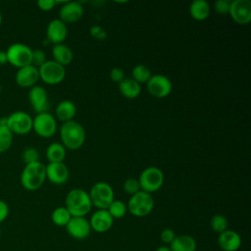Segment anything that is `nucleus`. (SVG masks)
Wrapping results in <instances>:
<instances>
[{
  "mask_svg": "<svg viewBox=\"0 0 251 251\" xmlns=\"http://www.w3.org/2000/svg\"><path fill=\"white\" fill-rule=\"evenodd\" d=\"M86 133L84 127L75 121L63 123L60 126L61 143L66 149L77 150L85 141Z\"/></svg>",
  "mask_w": 251,
  "mask_h": 251,
  "instance_id": "1",
  "label": "nucleus"
},
{
  "mask_svg": "<svg viewBox=\"0 0 251 251\" xmlns=\"http://www.w3.org/2000/svg\"><path fill=\"white\" fill-rule=\"evenodd\" d=\"M65 204L72 217H84L92 208L89 194L82 188L71 189L66 195Z\"/></svg>",
  "mask_w": 251,
  "mask_h": 251,
  "instance_id": "2",
  "label": "nucleus"
},
{
  "mask_svg": "<svg viewBox=\"0 0 251 251\" xmlns=\"http://www.w3.org/2000/svg\"><path fill=\"white\" fill-rule=\"evenodd\" d=\"M45 179V165L40 161L25 165L20 176L22 186L28 191L39 189L43 185Z\"/></svg>",
  "mask_w": 251,
  "mask_h": 251,
  "instance_id": "3",
  "label": "nucleus"
},
{
  "mask_svg": "<svg viewBox=\"0 0 251 251\" xmlns=\"http://www.w3.org/2000/svg\"><path fill=\"white\" fill-rule=\"evenodd\" d=\"M127 211L134 217L142 218L148 216L154 208V199L152 195L143 190H139L131 195L126 203Z\"/></svg>",
  "mask_w": 251,
  "mask_h": 251,
  "instance_id": "4",
  "label": "nucleus"
},
{
  "mask_svg": "<svg viewBox=\"0 0 251 251\" xmlns=\"http://www.w3.org/2000/svg\"><path fill=\"white\" fill-rule=\"evenodd\" d=\"M92 206L97 209L107 210L113 202L114 190L112 186L105 181H98L92 185L88 192Z\"/></svg>",
  "mask_w": 251,
  "mask_h": 251,
  "instance_id": "5",
  "label": "nucleus"
},
{
  "mask_svg": "<svg viewBox=\"0 0 251 251\" xmlns=\"http://www.w3.org/2000/svg\"><path fill=\"white\" fill-rule=\"evenodd\" d=\"M164 174L161 169L151 166L144 169L139 175L138 182L140 185V190L148 193L158 191L164 184Z\"/></svg>",
  "mask_w": 251,
  "mask_h": 251,
  "instance_id": "6",
  "label": "nucleus"
},
{
  "mask_svg": "<svg viewBox=\"0 0 251 251\" xmlns=\"http://www.w3.org/2000/svg\"><path fill=\"white\" fill-rule=\"evenodd\" d=\"M6 53L8 56V63L18 69L31 64L32 49L25 43L16 42L11 44L7 48Z\"/></svg>",
  "mask_w": 251,
  "mask_h": 251,
  "instance_id": "7",
  "label": "nucleus"
},
{
  "mask_svg": "<svg viewBox=\"0 0 251 251\" xmlns=\"http://www.w3.org/2000/svg\"><path fill=\"white\" fill-rule=\"evenodd\" d=\"M7 126L13 134H27L32 130V117L25 111H15L7 116Z\"/></svg>",
  "mask_w": 251,
  "mask_h": 251,
  "instance_id": "8",
  "label": "nucleus"
},
{
  "mask_svg": "<svg viewBox=\"0 0 251 251\" xmlns=\"http://www.w3.org/2000/svg\"><path fill=\"white\" fill-rule=\"evenodd\" d=\"M39 79L44 83L54 85L62 82L66 76V69L53 60H47L38 68Z\"/></svg>",
  "mask_w": 251,
  "mask_h": 251,
  "instance_id": "9",
  "label": "nucleus"
},
{
  "mask_svg": "<svg viewBox=\"0 0 251 251\" xmlns=\"http://www.w3.org/2000/svg\"><path fill=\"white\" fill-rule=\"evenodd\" d=\"M32 129L43 138L52 137L57 130V122L55 117L49 112L36 114L32 118Z\"/></svg>",
  "mask_w": 251,
  "mask_h": 251,
  "instance_id": "10",
  "label": "nucleus"
},
{
  "mask_svg": "<svg viewBox=\"0 0 251 251\" xmlns=\"http://www.w3.org/2000/svg\"><path fill=\"white\" fill-rule=\"evenodd\" d=\"M146 88L152 96L165 98L172 92L173 83L171 79L164 75H153L146 82Z\"/></svg>",
  "mask_w": 251,
  "mask_h": 251,
  "instance_id": "11",
  "label": "nucleus"
},
{
  "mask_svg": "<svg viewBox=\"0 0 251 251\" xmlns=\"http://www.w3.org/2000/svg\"><path fill=\"white\" fill-rule=\"evenodd\" d=\"M28 101L30 103V106L34 110L36 114L48 112L50 107L49 97L47 90L40 85H34L29 88L28 94H27Z\"/></svg>",
  "mask_w": 251,
  "mask_h": 251,
  "instance_id": "12",
  "label": "nucleus"
},
{
  "mask_svg": "<svg viewBox=\"0 0 251 251\" xmlns=\"http://www.w3.org/2000/svg\"><path fill=\"white\" fill-rule=\"evenodd\" d=\"M228 15L238 25H247L251 21V2L249 0L230 1Z\"/></svg>",
  "mask_w": 251,
  "mask_h": 251,
  "instance_id": "13",
  "label": "nucleus"
},
{
  "mask_svg": "<svg viewBox=\"0 0 251 251\" xmlns=\"http://www.w3.org/2000/svg\"><path fill=\"white\" fill-rule=\"evenodd\" d=\"M83 7L77 1H66L59 10V19L67 24L78 22L83 16Z\"/></svg>",
  "mask_w": 251,
  "mask_h": 251,
  "instance_id": "14",
  "label": "nucleus"
},
{
  "mask_svg": "<svg viewBox=\"0 0 251 251\" xmlns=\"http://www.w3.org/2000/svg\"><path fill=\"white\" fill-rule=\"evenodd\" d=\"M67 232L75 239H85L89 236L91 227L84 217H72L66 226Z\"/></svg>",
  "mask_w": 251,
  "mask_h": 251,
  "instance_id": "15",
  "label": "nucleus"
},
{
  "mask_svg": "<svg viewBox=\"0 0 251 251\" xmlns=\"http://www.w3.org/2000/svg\"><path fill=\"white\" fill-rule=\"evenodd\" d=\"M16 83L23 88H30L36 85L39 80L38 68L33 65H27L18 69L15 75Z\"/></svg>",
  "mask_w": 251,
  "mask_h": 251,
  "instance_id": "16",
  "label": "nucleus"
},
{
  "mask_svg": "<svg viewBox=\"0 0 251 251\" xmlns=\"http://www.w3.org/2000/svg\"><path fill=\"white\" fill-rule=\"evenodd\" d=\"M68 35V27L60 19L49 22L46 27V39L53 45L63 43Z\"/></svg>",
  "mask_w": 251,
  "mask_h": 251,
  "instance_id": "17",
  "label": "nucleus"
},
{
  "mask_svg": "<svg viewBox=\"0 0 251 251\" xmlns=\"http://www.w3.org/2000/svg\"><path fill=\"white\" fill-rule=\"evenodd\" d=\"M46 178L57 185H61L67 182L70 173L68 167L63 163H48L45 165Z\"/></svg>",
  "mask_w": 251,
  "mask_h": 251,
  "instance_id": "18",
  "label": "nucleus"
},
{
  "mask_svg": "<svg viewBox=\"0 0 251 251\" xmlns=\"http://www.w3.org/2000/svg\"><path fill=\"white\" fill-rule=\"evenodd\" d=\"M114 223V219L107 210L97 209L90 217L89 225L91 229L98 233L108 231Z\"/></svg>",
  "mask_w": 251,
  "mask_h": 251,
  "instance_id": "19",
  "label": "nucleus"
},
{
  "mask_svg": "<svg viewBox=\"0 0 251 251\" xmlns=\"http://www.w3.org/2000/svg\"><path fill=\"white\" fill-rule=\"evenodd\" d=\"M218 244L224 251H236L241 246V237L235 230L226 229L219 234Z\"/></svg>",
  "mask_w": 251,
  "mask_h": 251,
  "instance_id": "20",
  "label": "nucleus"
},
{
  "mask_svg": "<svg viewBox=\"0 0 251 251\" xmlns=\"http://www.w3.org/2000/svg\"><path fill=\"white\" fill-rule=\"evenodd\" d=\"M76 114V106L71 100L60 101L55 109L56 118L62 123H67L73 121Z\"/></svg>",
  "mask_w": 251,
  "mask_h": 251,
  "instance_id": "21",
  "label": "nucleus"
},
{
  "mask_svg": "<svg viewBox=\"0 0 251 251\" xmlns=\"http://www.w3.org/2000/svg\"><path fill=\"white\" fill-rule=\"evenodd\" d=\"M53 61L60 64L63 67L70 65L74 59V53L72 49L64 43L53 45L51 49Z\"/></svg>",
  "mask_w": 251,
  "mask_h": 251,
  "instance_id": "22",
  "label": "nucleus"
},
{
  "mask_svg": "<svg viewBox=\"0 0 251 251\" xmlns=\"http://www.w3.org/2000/svg\"><path fill=\"white\" fill-rule=\"evenodd\" d=\"M197 243L195 239L187 234H181L175 237L170 244L171 251H195Z\"/></svg>",
  "mask_w": 251,
  "mask_h": 251,
  "instance_id": "23",
  "label": "nucleus"
},
{
  "mask_svg": "<svg viewBox=\"0 0 251 251\" xmlns=\"http://www.w3.org/2000/svg\"><path fill=\"white\" fill-rule=\"evenodd\" d=\"M119 90L124 97L134 99L141 93V86L131 77H125V79L119 83Z\"/></svg>",
  "mask_w": 251,
  "mask_h": 251,
  "instance_id": "24",
  "label": "nucleus"
},
{
  "mask_svg": "<svg viewBox=\"0 0 251 251\" xmlns=\"http://www.w3.org/2000/svg\"><path fill=\"white\" fill-rule=\"evenodd\" d=\"M211 12L210 5L205 0H194L189 6L190 16L196 21L206 20Z\"/></svg>",
  "mask_w": 251,
  "mask_h": 251,
  "instance_id": "25",
  "label": "nucleus"
},
{
  "mask_svg": "<svg viewBox=\"0 0 251 251\" xmlns=\"http://www.w3.org/2000/svg\"><path fill=\"white\" fill-rule=\"evenodd\" d=\"M45 154L49 163H63L66 158L67 149L61 142H52L46 148Z\"/></svg>",
  "mask_w": 251,
  "mask_h": 251,
  "instance_id": "26",
  "label": "nucleus"
},
{
  "mask_svg": "<svg viewBox=\"0 0 251 251\" xmlns=\"http://www.w3.org/2000/svg\"><path fill=\"white\" fill-rule=\"evenodd\" d=\"M71 218L72 216L65 206L55 208L51 214L52 223L58 226H66Z\"/></svg>",
  "mask_w": 251,
  "mask_h": 251,
  "instance_id": "27",
  "label": "nucleus"
},
{
  "mask_svg": "<svg viewBox=\"0 0 251 251\" xmlns=\"http://www.w3.org/2000/svg\"><path fill=\"white\" fill-rule=\"evenodd\" d=\"M132 79H134L136 82L140 83H146L148 79L151 77V71L150 69L145 65H136L131 72Z\"/></svg>",
  "mask_w": 251,
  "mask_h": 251,
  "instance_id": "28",
  "label": "nucleus"
},
{
  "mask_svg": "<svg viewBox=\"0 0 251 251\" xmlns=\"http://www.w3.org/2000/svg\"><path fill=\"white\" fill-rule=\"evenodd\" d=\"M14 134L7 126H0V153L7 152L13 144Z\"/></svg>",
  "mask_w": 251,
  "mask_h": 251,
  "instance_id": "29",
  "label": "nucleus"
},
{
  "mask_svg": "<svg viewBox=\"0 0 251 251\" xmlns=\"http://www.w3.org/2000/svg\"><path fill=\"white\" fill-rule=\"evenodd\" d=\"M107 211L112 216L113 219H122L126 216L127 212L126 204L122 200H116L114 199L113 202L108 207Z\"/></svg>",
  "mask_w": 251,
  "mask_h": 251,
  "instance_id": "30",
  "label": "nucleus"
},
{
  "mask_svg": "<svg viewBox=\"0 0 251 251\" xmlns=\"http://www.w3.org/2000/svg\"><path fill=\"white\" fill-rule=\"evenodd\" d=\"M210 226L211 228L217 232V233H222L225 230L227 229L228 226V222L227 219L223 216V215H215L212 217L211 221H210Z\"/></svg>",
  "mask_w": 251,
  "mask_h": 251,
  "instance_id": "31",
  "label": "nucleus"
},
{
  "mask_svg": "<svg viewBox=\"0 0 251 251\" xmlns=\"http://www.w3.org/2000/svg\"><path fill=\"white\" fill-rule=\"evenodd\" d=\"M39 157H40V154L38 150L34 147H26L22 153V160L25 165L38 162Z\"/></svg>",
  "mask_w": 251,
  "mask_h": 251,
  "instance_id": "32",
  "label": "nucleus"
},
{
  "mask_svg": "<svg viewBox=\"0 0 251 251\" xmlns=\"http://www.w3.org/2000/svg\"><path fill=\"white\" fill-rule=\"evenodd\" d=\"M124 190L130 196L138 192L140 190L138 179L134 177H128L127 179H126L124 182Z\"/></svg>",
  "mask_w": 251,
  "mask_h": 251,
  "instance_id": "33",
  "label": "nucleus"
},
{
  "mask_svg": "<svg viewBox=\"0 0 251 251\" xmlns=\"http://www.w3.org/2000/svg\"><path fill=\"white\" fill-rule=\"evenodd\" d=\"M47 61L45 52L41 49H35L32 50V55H31V65H33L36 68H39L42 66L45 62Z\"/></svg>",
  "mask_w": 251,
  "mask_h": 251,
  "instance_id": "34",
  "label": "nucleus"
},
{
  "mask_svg": "<svg viewBox=\"0 0 251 251\" xmlns=\"http://www.w3.org/2000/svg\"><path fill=\"white\" fill-rule=\"evenodd\" d=\"M230 1L227 0H218L214 4L215 11L220 15H226L229 12Z\"/></svg>",
  "mask_w": 251,
  "mask_h": 251,
  "instance_id": "35",
  "label": "nucleus"
},
{
  "mask_svg": "<svg viewBox=\"0 0 251 251\" xmlns=\"http://www.w3.org/2000/svg\"><path fill=\"white\" fill-rule=\"evenodd\" d=\"M90 35L97 40H104L107 37L106 30L100 25H92L89 29Z\"/></svg>",
  "mask_w": 251,
  "mask_h": 251,
  "instance_id": "36",
  "label": "nucleus"
},
{
  "mask_svg": "<svg viewBox=\"0 0 251 251\" xmlns=\"http://www.w3.org/2000/svg\"><path fill=\"white\" fill-rule=\"evenodd\" d=\"M110 78L117 83H120L121 81H123L125 79V72L123 69L121 68H113L110 71Z\"/></svg>",
  "mask_w": 251,
  "mask_h": 251,
  "instance_id": "37",
  "label": "nucleus"
},
{
  "mask_svg": "<svg viewBox=\"0 0 251 251\" xmlns=\"http://www.w3.org/2000/svg\"><path fill=\"white\" fill-rule=\"evenodd\" d=\"M175 237H176V234L172 228H165L161 231V234H160V238L162 242L166 244H171L172 241L175 239Z\"/></svg>",
  "mask_w": 251,
  "mask_h": 251,
  "instance_id": "38",
  "label": "nucleus"
},
{
  "mask_svg": "<svg viewBox=\"0 0 251 251\" xmlns=\"http://www.w3.org/2000/svg\"><path fill=\"white\" fill-rule=\"evenodd\" d=\"M38 8L41 10V11H44V12H49L51 10H53V8L56 6L57 2L54 1V0H38L36 2Z\"/></svg>",
  "mask_w": 251,
  "mask_h": 251,
  "instance_id": "39",
  "label": "nucleus"
},
{
  "mask_svg": "<svg viewBox=\"0 0 251 251\" xmlns=\"http://www.w3.org/2000/svg\"><path fill=\"white\" fill-rule=\"evenodd\" d=\"M9 206L8 204L4 201L0 199V224L3 223L7 217L9 216Z\"/></svg>",
  "mask_w": 251,
  "mask_h": 251,
  "instance_id": "40",
  "label": "nucleus"
},
{
  "mask_svg": "<svg viewBox=\"0 0 251 251\" xmlns=\"http://www.w3.org/2000/svg\"><path fill=\"white\" fill-rule=\"evenodd\" d=\"M8 63V56L6 50H0V65H5Z\"/></svg>",
  "mask_w": 251,
  "mask_h": 251,
  "instance_id": "41",
  "label": "nucleus"
},
{
  "mask_svg": "<svg viewBox=\"0 0 251 251\" xmlns=\"http://www.w3.org/2000/svg\"><path fill=\"white\" fill-rule=\"evenodd\" d=\"M155 251H171V249L169 247H167V246H160Z\"/></svg>",
  "mask_w": 251,
  "mask_h": 251,
  "instance_id": "42",
  "label": "nucleus"
},
{
  "mask_svg": "<svg viewBox=\"0 0 251 251\" xmlns=\"http://www.w3.org/2000/svg\"><path fill=\"white\" fill-rule=\"evenodd\" d=\"M2 22H3V16H2V14H1V12H0V25L2 24Z\"/></svg>",
  "mask_w": 251,
  "mask_h": 251,
  "instance_id": "43",
  "label": "nucleus"
},
{
  "mask_svg": "<svg viewBox=\"0 0 251 251\" xmlns=\"http://www.w3.org/2000/svg\"><path fill=\"white\" fill-rule=\"evenodd\" d=\"M1 90H2V86H1V82H0V94H1Z\"/></svg>",
  "mask_w": 251,
  "mask_h": 251,
  "instance_id": "44",
  "label": "nucleus"
},
{
  "mask_svg": "<svg viewBox=\"0 0 251 251\" xmlns=\"http://www.w3.org/2000/svg\"><path fill=\"white\" fill-rule=\"evenodd\" d=\"M1 234H2V230H1V227H0V237H1Z\"/></svg>",
  "mask_w": 251,
  "mask_h": 251,
  "instance_id": "45",
  "label": "nucleus"
}]
</instances>
